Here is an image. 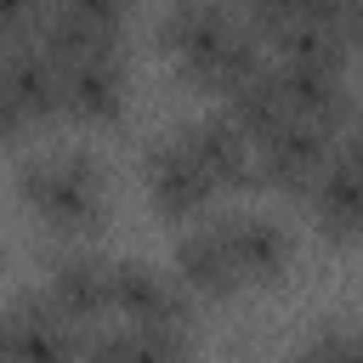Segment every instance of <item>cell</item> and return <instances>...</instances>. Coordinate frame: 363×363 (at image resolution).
Instances as JSON below:
<instances>
[{
  "label": "cell",
  "instance_id": "1",
  "mask_svg": "<svg viewBox=\"0 0 363 363\" xmlns=\"http://www.w3.org/2000/svg\"><path fill=\"white\" fill-rule=\"evenodd\" d=\"M159 45L187 85L227 96L250 68H261V34L238 17L233 0H170L159 17Z\"/></svg>",
  "mask_w": 363,
  "mask_h": 363
},
{
  "label": "cell",
  "instance_id": "2",
  "mask_svg": "<svg viewBox=\"0 0 363 363\" xmlns=\"http://www.w3.org/2000/svg\"><path fill=\"white\" fill-rule=\"evenodd\" d=\"M17 193L51 238H91L108 221V170L85 147H51L23 159Z\"/></svg>",
  "mask_w": 363,
  "mask_h": 363
},
{
  "label": "cell",
  "instance_id": "3",
  "mask_svg": "<svg viewBox=\"0 0 363 363\" xmlns=\"http://www.w3.org/2000/svg\"><path fill=\"white\" fill-rule=\"evenodd\" d=\"M346 130L323 125V119H306V113H278L261 136H250V159H255V187H278V193H295L312 182V170L329 159V147L340 142Z\"/></svg>",
  "mask_w": 363,
  "mask_h": 363
},
{
  "label": "cell",
  "instance_id": "4",
  "mask_svg": "<svg viewBox=\"0 0 363 363\" xmlns=\"http://www.w3.org/2000/svg\"><path fill=\"white\" fill-rule=\"evenodd\" d=\"M108 323L125 329H147V335H170L187 340L193 323V301L182 295V284L147 261H113V295H108Z\"/></svg>",
  "mask_w": 363,
  "mask_h": 363
},
{
  "label": "cell",
  "instance_id": "5",
  "mask_svg": "<svg viewBox=\"0 0 363 363\" xmlns=\"http://www.w3.org/2000/svg\"><path fill=\"white\" fill-rule=\"evenodd\" d=\"M74 329H96L108 323V295H113V261L102 250H91L85 238H68V250L51 255L45 267V289H40Z\"/></svg>",
  "mask_w": 363,
  "mask_h": 363
},
{
  "label": "cell",
  "instance_id": "6",
  "mask_svg": "<svg viewBox=\"0 0 363 363\" xmlns=\"http://www.w3.org/2000/svg\"><path fill=\"white\" fill-rule=\"evenodd\" d=\"M142 187H147V204L164 221H199L216 204V182L199 170V159L187 153V142L176 130L159 136V142H147V153H142Z\"/></svg>",
  "mask_w": 363,
  "mask_h": 363
},
{
  "label": "cell",
  "instance_id": "7",
  "mask_svg": "<svg viewBox=\"0 0 363 363\" xmlns=\"http://www.w3.org/2000/svg\"><path fill=\"white\" fill-rule=\"evenodd\" d=\"M272 79H278L284 113H306V119H323L335 130H352V62L272 57Z\"/></svg>",
  "mask_w": 363,
  "mask_h": 363
},
{
  "label": "cell",
  "instance_id": "8",
  "mask_svg": "<svg viewBox=\"0 0 363 363\" xmlns=\"http://www.w3.org/2000/svg\"><path fill=\"white\" fill-rule=\"evenodd\" d=\"M62 79V119L74 125H113L130 96V62L125 51H85L57 62Z\"/></svg>",
  "mask_w": 363,
  "mask_h": 363
},
{
  "label": "cell",
  "instance_id": "9",
  "mask_svg": "<svg viewBox=\"0 0 363 363\" xmlns=\"http://www.w3.org/2000/svg\"><path fill=\"white\" fill-rule=\"evenodd\" d=\"M216 227H221V244H227L244 289H250V284H255V289H261V284H278V278L289 272V261H295V233H289L278 216H267V210H233V216H221Z\"/></svg>",
  "mask_w": 363,
  "mask_h": 363
},
{
  "label": "cell",
  "instance_id": "10",
  "mask_svg": "<svg viewBox=\"0 0 363 363\" xmlns=\"http://www.w3.org/2000/svg\"><path fill=\"white\" fill-rule=\"evenodd\" d=\"M170 278L182 284L187 301H227V295L244 289L216 221H182L176 250H170Z\"/></svg>",
  "mask_w": 363,
  "mask_h": 363
},
{
  "label": "cell",
  "instance_id": "11",
  "mask_svg": "<svg viewBox=\"0 0 363 363\" xmlns=\"http://www.w3.org/2000/svg\"><path fill=\"white\" fill-rule=\"evenodd\" d=\"M318 233L329 244H352L357 238V153H352V130L329 147V159L312 170V182L301 187Z\"/></svg>",
  "mask_w": 363,
  "mask_h": 363
},
{
  "label": "cell",
  "instance_id": "12",
  "mask_svg": "<svg viewBox=\"0 0 363 363\" xmlns=\"http://www.w3.org/2000/svg\"><path fill=\"white\" fill-rule=\"evenodd\" d=\"M187 142V153L199 159V170L216 182V193H244L255 187V159H250V136L227 119V113H204L193 125L176 130Z\"/></svg>",
  "mask_w": 363,
  "mask_h": 363
},
{
  "label": "cell",
  "instance_id": "13",
  "mask_svg": "<svg viewBox=\"0 0 363 363\" xmlns=\"http://www.w3.org/2000/svg\"><path fill=\"white\" fill-rule=\"evenodd\" d=\"M6 323V357H79L85 352V329H74L40 289L0 306Z\"/></svg>",
  "mask_w": 363,
  "mask_h": 363
},
{
  "label": "cell",
  "instance_id": "14",
  "mask_svg": "<svg viewBox=\"0 0 363 363\" xmlns=\"http://www.w3.org/2000/svg\"><path fill=\"white\" fill-rule=\"evenodd\" d=\"M0 68H6V79H11V91H17L23 113H28V125H51V119H62V79H57L51 51H40L34 34L6 40V45H0Z\"/></svg>",
  "mask_w": 363,
  "mask_h": 363
},
{
  "label": "cell",
  "instance_id": "15",
  "mask_svg": "<svg viewBox=\"0 0 363 363\" xmlns=\"http://www.w3.org/2000/svg\"><path fill=\"white\" fill-rule=\"evenodd\" d=\"M40 11H57V17H74V23H91V28H119L130 23L136 0H45Z\"/></svg>",
  "mask_w": 363,
  "mask_h": 363
},
{
  "label": "cell",
  "instance_id": "16",
  "mask_svg": "<svg viewBox=\"0 0 363 363\" xmlns=\"http://www.w3.org/2000/svg\"><path fill=\"white\" fill-rule=\"evenodd\" d=\"M357 346H363V340H357V329H340V323H335V329H318V335L306 340V357L329 363V357H352Z\"/></svg>",
  "mask_w": 363,
  "mask_h": 363
},
{
  "label": "cell",
  "instance_id": "17",
  "mask_svg": "<svg viewBox=\"0 0 363 363\" xmlns=\"http://www.w3.org/2000/svg\"><path fill=\"white\" fill-rule=\"evenodd\" d=\"M40 6H45V0H0V45H6V40H23V34H34V17H40Z\"/></svg>",
  "mask_w": 363,
  "mask_h": 363
},
{
  "label": "cell",
  "instance_id": "18",
  "mask_svg": "<svg viewBox=\"0 0 363 363\" xmlns=\"http://www.w3.org/2000/svg\"><path fill=\"white\" fill-rule=\"evenodd\" d=\"M23 130H34V125H28V113H23L17 91H11V79H6V68H0V142H17Z\"/></svg>",
  "mask_w": 363,
  "mask_h": 363
}]
</instances>
